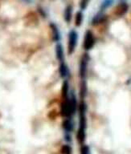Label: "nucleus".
I'll return each mask as SVG.
<instances>
[{"instance_id":"f257e3e1","label":"nucleus","mask_w":131,"mask_h":154,"mask_svg":"<svg viewBox=\"0 0 131 154\" xmlns=\"http://www.w3.org/2000/svg\"><path fill=\"white\" fill-rule=\"evenodd\" d=\"M79 111V127L76 132V139L80 144H83L86 139V128H87V119H86V112L87 105L84 100H81L78 104Z\"/></svg>"},{"instance_id":"f03ea898","label":"nucleus","mask_w":131,"mask_h":154,"mask_svg":"<svg viewBox=\"0 0 131 154\" xmlns=\"http://www.w3.org/2000/svg\"><path fill=\"white\" fill-rule=\"evenodd\" d=\"M78 42V34L76 30L72 29L68 36V47H67V50H68V55H72L73 52L75 51L76 48L77 46Z\"/></svg>"},{"instance_id":"7ed1b4c3","label":"nucleus","mask_w":131,"mask_h":154,"mask_svg":"<svg viewBox=\"0 0 131 154\" xmlns=\"http://www.w3.org/2000/svg\"><path fill=\"white\" fill-rule=\"evenodd\" d=\"M95 37L92 31L90 30H87L85 32V37H84V42H83V48L85 49V51H89L91 49L93 48L95 45Z\"/></svg>"},{"instance_id":"20e7f679","label":"nucleus","mask_w":131,"mask_h":154,"mask_svg":"<svg viewBox=\"0 0 131 154\" xmlns=\"http://www.w3.org/2000/svg\"><path fill=\"white\" fill-rule=\"evenodd\" d=\"M89 60V55L88 53H85L80 59V67H79V73H80V78L82 79H85L87 75Z\"/></svg>"},{"instance_id":"39448f33","label":"nucleus","mask_w":131,"mask_h":154,"mask_svg":"<svg viewBox=\"0 0 131 154\" xmlns=\"http://www.w3.org/2000/svg\"><path fill=\"white\" fill-rule=\"evenodd\" d=\"M39 23V19L36 12H28L25 16V23L27 26H36Z\"/></svg>"},{"instance_id":"423d86ee","label":"nucleus","mask_w":131,"mask_h":154,"mask_svg":"<svg viewBox=\"0 0 131 154\" xmlns=\"http://www.w3.org/2000/svg\"><path fill=\"white\" fill-rule=\"evenodd\" d=\"M128 9L129 5L126 2H121L114 9V14L118 17L123 16L124 14L128 11Z\"/></svg>"},{"instance_id":"0eeeda50","label":"nucleus","mask_w":131,"mask_h":154,"mask_svg":"<svg viewBox=\"0 0 131 154\" xmlns=\"http://www.w3.org/2000/svg\"><path fill=\"white\" fill-rule=\"evenodd\" d=\"M49 27L51 30V38L54 42L58 43L60 39H61V33H60V30H59L58 26H56V24L54 23H51L49 24Z\"/></svg>"},{"instance_id":"6e6552de","label":"nucleus","mask_w":131,"mask_h":154,"mask_svg":"<svg viewBox=\"0 0 131 154\" xmlns=\"http://www.w3.org/2000/svg\"><path fill=\"white\" fill-rule=\"evenodd\" d=\"M62 127L64 131L68 133H71L73 131L74 125H73V120L71 118H65L62 122Z\"/></svg>"},{"instance_id":"1a4fd4ad","label":"nucleus","mask_w":131,"mask_h":154,"mask_svg":"<svg viewBox=\"0 0 131 154\" xmlns=\"http://www.w3.org/2000/svg\"><path fill=\"white\" fill-rule=\"evenodd\" d=\"M73 7L71 5H68L64 11V19L67 23H69L73 19Z\"/></svg>"},{"instance_id":"9d476101","label":"nucleus","mask_w":131,"mask_h":154,"mask_svg":"<svg viewBox=\"0 0 131 154\" xmlns=\"http://www.w3.org/2000/svg\"><path fill=\"white\" fill-rule=\"evenodd\" d=\"M56 59L59 62H63L64 58V52L63 46L61 45L60 43H57L56 45Z\"/></svg>"},{"instance_id":"9b49d317","label":"nucleus","mask_w":131,"mask_h":154,"mask_svg":"<svg viewBox=\"0 0 131 154\" xmlns=\"http://www.w3.org/2000/svg\"><path fill=\"white\" fill-rule=\"evenodd\" d=\"M59 74H60V76H61L62 79H64V78H66V77L68 76V67L64 61L60 63V66H59Z\"/></svg>"},{"instance_id":"f8f14e48","label":"nucleus","mask_w":131,"mask_h":154,"mask_svg":"<svg viewBox=\"0 0 131 154\" xmlns=\"http://www.w3.org/2000/svg\"><path fill=\"white\" fill-rule=\"evenodd\" d=\"M69 84L68 80H64L61 88V96L63 100H66L69 97Z\"/></svg>"},{"instance_id":"ddd939ff","label":"nucleus","mask_w":131,"mask_h":154,"mask_svg":"<svg viewBox=\"0 0 131 154\" xmlns=\"http://www.w3.org/2000/svg\"><path fill=\"white\" fill-rule=\"evenodd\" d=\"M69 101H70L72 113H73V115H74L76 112V110L78 109V103L77 100H76V96L74 95L73 92H72V94H71V97L69 98Z\"/></svg>"},{"instance_id":"4468645a","label":"nucleus","mask_w":131,"mask_h":154,"mask_svg":"<svg viewBox=\"0 0 131 154\" xmlns=\"http://www.w3.org/2000/svg\"><path fill=\"white\" fill-rule=\"evenodd\" d=\"M83 19H84V14H83L82 11H78L76 13L75 19H74V24H75V26H77V27H80L83 23Z\"/></svg>"},{"instance_id":"2eb2a0df","label":"nucleus","mask_w":131,"mask_h":154,"mask_svg":"<svg viewBox=\"0 0 131 154\" xmlns=\"http://www.w3.org/2000/svg\"><path fill=\"white\" fill-rule=\"evenodd\" d=\"M86 94H87V85H86V82L85 79H82L80 88V96L81 100H84L85 98Z\"/></svg>"},{"instance_id":"dca6fc26","label":"nucleus","mask_w":131,"mask_h":154,"mask_svg":"<svg viewBox=\"0 0 131 154\" xmlns=\"http://www.w3.org/2000/svg\"><path fill=\"white\" fill-rule=\"evenodd\" d=\"M114 0H102L100 5V11H104V10L110 7L114 3Z\"/></svg>"},{"instance_id":"f3484780","label":"nucleus","mask_w":131,"mask_h":154,"mask_svg":"<svg viewBox=\"0 0 131 154\" xmlns=\"http://www.w3.org/2000/svg\"><path fill=\"white\" fill-rule=\"evenodd\" d=\"M61 152L62 154H72L73 150L69 144H64L61 148Z\"/></svg>"},{"instance_id":"a211bd4d","label":"nucleus","mask_w":131,"mask_h":154,"mask_svg":"<svg viewBox=\"0 0 131 154\" xmlns=\"http://www.w3.org/2000/svg\"><path fill=\"white\" fill-rule=\"evenodd\" d=\"M89 2L90 0H80V2H79V7H80V8L81 10H85L87 8Z\"/></svg>"},{"instance_id":"6ab92c4d","label":"nucleus","mask_w":131,"mask_h":154,"mask_svg":"<svg viewBox=\"0 0 131 154\" xmlns=\"http://www.w3.org/2000/svg\"><path fill=\"white\" fill-rule=\"evenodd\" d=\"M90 150L89 147L86 145V144H83L82 146L80 147V154H89Z\"/></svg>"},{"instance_id":"aec40b11","label":"nucleus","mask_w":131,"mask_h":154,"mask_svg":"<svg viewBox=\"0 0 131 154\" xmlns=\"http://www.w3.org/2000/svg\"><path fill=\"white\" fill-rule=\"evenodd\" d=\"M48 116L49 119H51V120H54L55 118H56V116H57V112H56V111H51V112H48Z\"/></svg>"},{"instance_id":"412c9836","label":"nucleus","mask_w":131,"mask_h":154,"mask_svg":"<svg viewBox=\"0 0 131 154\" xmlns=\"http://www.w3.org/2000/svg\"><path fill=\"white\" fill-rule=\"evenodd\" d=\"M64 138H65V140L67 142H71V140H72V137H71V134L70 133H68V132H65Z\"/></svg>"},{"instance_id":"4be33fe9","label":"nucleus","mask_w":131,"mask_h":154,"mask_svg":"<svg viewBox=\"0 0 131 154\" xmlns=\"http://www.w3.org/2000/svg\"><path fill=\"white\" fill-rule=\"evenodd\" d=\"M39 13H40V14H41L42 16H44V17L46 16V13L44 12V10H41L40 8H39Z\"/></svg>"},{"instance_id":"5701e85b","label":"nucleus","mask_w":131,"mask_h":154,"mask_svg":"<svg viewBox=\"0 0 131 154\" xmlns=\"http://www.w3.org/2000/svg\"><path fill=\"white\" fill-rule=\"evenodd\" d=\"M21 1L27 2V3H31V2H32V0H21Z\"/></svg>"}]
</instances>
